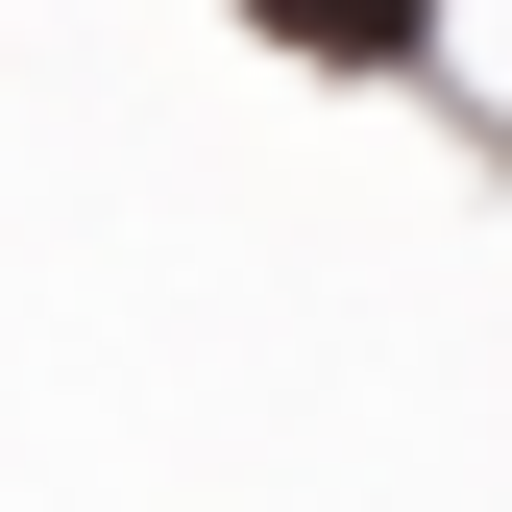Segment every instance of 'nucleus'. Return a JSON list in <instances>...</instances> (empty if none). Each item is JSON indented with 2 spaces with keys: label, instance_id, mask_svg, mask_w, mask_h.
Wrapping results in <instances>:
<instances>
[{
  "label": "nucleus",
  "instance_id": "1",
  "mask_svg": "<svg viewBox=\"0 0 512 512\" xmlns=\"http://www.w3.org/2000/svg\"><path fill=\"white\" fill-rule=\"evenodd\" d=\"M244 25H269V49H317V74H391L439 0H244Z\"/></svg>",
  "mask_w": 512,
  "mask_h": 512
}]
</instances>
